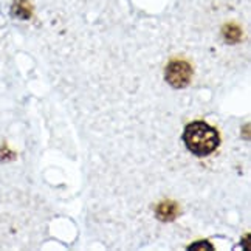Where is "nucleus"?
I'll return each instance as SVG.
<instances>
[{"instance_id": "nucleus-1", "label": "nucleus", "mask_w": 251, "mask_h": 251, "mask_svg": "<svg viewBox=\"0 0 251 251\" xmlns=\"http://www.w3.org/2000/svg\"><path fill=\"white\" fill-rule=\"evenodd\" d=\"M183 143L196 157H206L219 148V132L205 121L189 123L183 130Z\"/></svg>"}, {"instance_id": "nucleus-2", "label": "nucleus", "mask_w": 251, "mask_h": 251, "mask_svg": "<svg viewBox=\"0 0 251 251\" xmlns=\"http://www.w3.org/2000/svg\"><path fill=\"white\" fill-rule=\"evenodd\" d=\"M192 69L191 65L185 61H172L166 67V81L176 87V89H183L191 81Z\"/></svg>"}, {"instance_id": "nucleus-3", "label": "nucleus", "mask_w": 251, "mask_h": 251, "mask_svg": "<svg viewBox=\"0 0 251 251\" xmlns=\"http://www.w3.org/2000/svg\"><path fill=\"white\" fill-rule=\"evenodd\" d=\"M158 211H165L166 214L161 216V220H172L176 217V212H177V208L174 205H160Z\"/></svg>"}]
</instances>
